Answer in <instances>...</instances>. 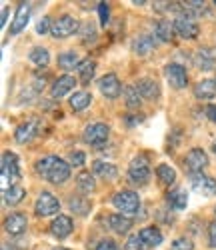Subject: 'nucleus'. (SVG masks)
Returning a JSON list of instances; mask_svg holds the SVG:
<instances>
[{"label":"nucleus","mask_w":216,"mask_h":250,"mask_svg":"<svg viewBox=\"0 0 216 250\" xmlns=\"http://www.w3.org/2000/svg\"><path fill=\"white\" fill-rule=\"evenodd\" d=\"M174 32L180 36V38H184V40H192V38H196L198 36V22L194 20L192 16H188V14H178L174 20Z\"/></svg>","instance_id":"obj_7"},{"label":"nucleus","mask_w":216,"mask_h":250,"mask_svg":"<svg viewBox=\"0 0 216 250\" xmlns=\"http://www.w3.org/2000/svg\"><path fill=\"white\" fill-rule=\"evenodd\" d=\"M2 250H12V246L10 244H2Z\"/></svg>","instance_id":"obj_47"},{"label":"nucleus","mask_w":216,"mask_h":250,"mask_svg":"<svg viewBox=\"0 0 216 250\" xmlns=\"http://www.w3.org/2000/svg\"><path fill=\"white\" fill-rule=\"evenodd\" d=\"M128 178L136 184H144L150 178V160L146 154H138L130 160V164H128Z\"/></svg>","instance_id":"obj_4"},{"label":"nucleus","mask_w":216,"mask_h":250,"mask_svg":"<svg viewBox=\"0 0 216 250\" xmlns=\"http://www.w3.org/2000/svg\"><path fill=\"white\" fill-rule=\"evenodd\" d=\"M52 22H54V20H50L48 16H44L42 20H38L36 32H38V34H48V32H52Z\"/></svg>","instance_id":"obj_39"},{"label":"nucleus","mask_w":216,"mask_h":250,"mask_svg":"<svg viewBox=\"0 0 216 250\" xmlns=\"http://www.w3.org/2000/svg\"><path fill=\"white\" fill-rule=\"evenodd\" d=\"M94 70H96V62L94 60H82L80 62V66H78V76H80V80L84 82V84H88V82L92 80V76H94Z\"/></svg>","instance_id":"obj_35"},{"label":"nucleus","mask_w":216,"mask_h":250,"mask_svg":"<svg viewBox=\"0 0 216 250\" xmlns=\"http://www.w3.org/2000/svg\"><path fill=\"white\" fill-rule=\"evenodd\" d=\"M208 242L212 248H216V220L208 224Z\"/></svg>","instance_id":"obj_43"},{"label":"nucleus","mask_w":216,"mask_h":250,"mask_svg":"<svg viewBox=\"0 0 216 250\" xmlns=\"http://www.w3.org/2000/svg\"><path fill=\"white\" fill-rule=\"evenodd\" d=\"M98 88H100L102 96H106L108 100H116L120 96L122 84H120V80H118V76L114 72H108L98 80Z\"/></svg>","instance_id":"obj_11"},{"label":"nucleus","mask_w":216,"mask_h":250,"mask_svg":"<svg viewBox=\"0 0 216 250\" xmlns=\"http://www.w3.org/2000/svg\"><path fill=\"white\" fill-rule=\"evenodd\" d=\"M112 204L116 210H120V214L124 216H132L138 212L140 208V196L134 190H118L112 196Z\"/></svg>","instance_id":"obj_2"},{"label":"nucleus","mask_w":216,"mask_h":250,"mask_svg":"<svg viewBox=\"0 0 216 250\" xmlns=\"http://www.w3.org/2000/svg\"><path fill=\"white\" fill-rule=\"evenodd\" d=\"M80 36H82V40H84L86 44H88V42H94V40H96V30H94V26H92L90 22L82 24V28H80Z\"/></svg>","instance_id":"obj_37"},{"label":"nucleus","mask_w":216,"mask_h":250,"mask_svg":"<svg viewBox=\"0 0 216 250\" xmlns=\"http://www.w3.org/2000/svg\"><path fill=\"white\" fill-rule=\"evenodd\" d=\"M108 134H110V128H108V124H104V122H92V124H88V126L84 128L82 138H84L86 144L100 148L102 144L108 140Z\"/></svg>","instance_id":"obj_5"},{"label":"nucleus","mask_w":216,"mask_h":250,"mask_svg":"<svg viewBox=\"0 0 216 250\" xmlns=\"http://www.w3.org/2000/svg\"><path fill=\"white\" fill-rule=\"evenodd\" d=\"M68 164H70V166H84V164H86V154L80 152V150L72 152L70 158H68Z\"/></svg>","instance_id":"obj_41"},{"label":"nucleus","mask_w":216,"mask_h":250,"mask_svg":"<svg viewBox=\"0 0 216 250\" xmlns=\"http://www.w3.org/2000/svg\"><path fill=\"white\" fill-rule=\"evenodd\" d=\"M164 78L168 80V84L176 90H180L188 84V74H186L184 66L178 64V62H170V64L164 66Z\"/></svg>","instance_id":"obj_9"},{"label":"nucleus","mask_w":216,"mask_h":250,"mask_svg":"<svg viewBox=\"0 0 216 250\" xmlns=\"http://www.w3.org/2000/svg\"><path fill=\"white\" fill-rule=\"evenodd\" d=\"M52 250H68V248H64V246H56V248H52Z\"/></svg>","instance_id":"obj_48"},{"label":"nucleus","mask_w":216,"mask_h":250,"mask_svg":"<svg viewBox=\"0 0 216 250\" xmlns=\"http://www.w3.org/2000/svg\"><path fill=\"white\" fill-rule=\"evenodd\" d=\"M28 58H30L32 64H36V66H40V68L48 66V62H50V54H48V50H46L44 46H34V48L28 52Z\"/></svg>","instance_id":"obj_31"},{"label":"nucleus","mask_w":216,"mask_h":250,"mask_svg":"<svg viewBox=\"0 0 216 250\" xmlns=\"http://www.w3.org/2000/svg\"><path fill=\"white\" fill-rule=\"evenodd\" d=\"M194 66H196L198 70H214L216 68V56L210 48H200L196 54H194Z\"/></svg>","instance_id":"obj_19"},{"label":"nucleus","mask_w":216,"mask_h":250,"mask_svg":"<svg viewBox=\"0 0 216 250\" xmlns=\"http://www.w3.org/2000/svg\"><path fill=\"white\" fill-rule=\"evenodd\" d=\"M204 112H206L208 120L216 124V104H208V106H206V110H204Z\"/></svg>","instance_id":"obj_44"},{"label":"nucleus","mask_w":216,"mask_h":250,"mask_svg":"<svg viewBox=\"0 0 216 250\" xmlns=\"http://www.w3.org/2000/svg\"><path fill=\"white\" fill-rule=\"evenodd\" d=\"M74 86H76L74 76H70V74H62V76H58V78L52 82L50 94H52V98H62V96H66Z\"/></svg>","instance_id":"obj_17"},{"label":"nucleus","mask_w":216,"mask_h":250,"mask_svg":"<svg viewBox=\"0 0 216 250\" xmlns=\"http://www.w3.org/2000/svg\"><path fill=\"white\" fill-rule=\"evenodd\" d=\"M154 34L158 36V40H162V42H170L172 36L176 34L174 32V22H172V20H166V18L158 20V22L154 24Z\"/></svg>","instance_id":"obj_25"},{"label":"nucleus","mask_w":216,"mask_h":250,"mask_svg":"<svg viewBox=\"0 0 216 250\" xmlns=\"http://www.w3.org/2000/svg\"><path fill=\"white\" fill-rule=\"evenodd\" d=\"M126 122L130 124V126H134V124H140V122H142V118H140V116H134V118H132V114H128V116H126Z\"/></svg>","instance_id":"obj_45"},{"label":"nucleus","mask_w":216,"mask_h":250,"mask_svg":"<svg viewBox=\"0 0 216 250\" xmlns=\"http://www.w3.org/2000/svg\"><path fill=\"white\" fill-rule=\"evenodd\" d=\"M124 98H126V108H130V110L140 108V104H142V96H140V92H138L136 84H128V86L124 88Z\"/></svg>","instance_id":"obj_33"},{"label":"nucleus","mask_w":216,"mask_h":250,"mask_svg":"<svg viewBox=\"0 0 216 250\" xmlns=\"http://www.w3.org/2000/svg\"><path fill=\"white\" fill-rule=\"evenodd\" d=\"M132 224H134V222H132L130 216H124V214H120V212L108 216V226H110L116 234H126V232L132 228Z\"/></svg>","instance_id":"obj_20"},{"label":"nucleus","mask_w":216,"mask_h":250,"mask_svg":"<svg viewBox=\"0 0 216 250\" xmlns=\"http://www.w3.org/2000/svg\"><path fill=\"white\" fill-rule=\"evenodd\" d=\"M194 96L200 100H212L216 96V80H200L194 86Z\"/></svg>","instance_id":"obj_22"},{"label":"nucleus","mask_w":216,"mask_h":250,"mask_svg":"<svg viewBox=\"0 0 216 250\" xmlns=\"http://www.w3.org/2000/svg\"><path fill=\"white\" fill-rule=\"evenodd\" d=\"M96 250H120V248H118V244L114 240L106 238V240H100V244L96 246Z\"/></svg>","instance_id":"obj_42"},{"label":"nucleus","mask_w":216,"mask_h":250,"mask_svg":"<svg viewBox=\"0 0 216 250\" xmlns=\"http://www.w3.org/2000/svg\"><path fill=\"white\" fill-rule=\"evenodd\" d=\"M166 202H168V206H170V208H174V210H184L186 204H188V194H186V190L176 188V190L168 192Z\"/></svg>","instance_id":"obj_28"},{"label":"nucleus","mask_w":216,"mask_h":250,"mask_svg":"<svg viewBox=\"0 0 216 250\" xmlns=\"http://www.w3.org/2000/svg\"><path fill=\"white\" fill-rule=\"evenodd\" d=\"M36 172L52 184H64L70 178V164L58 156H44L36 162Z\"/></svg>","instance_id":"obj_1"},{"label":"nucleus","mask_w":216,"mask_h":250,"mask_svg":"<svg viewBox=\"0 0 216 250\" xmlns=\"http://www.w3.org/2000/svg\"><path fill=\"white\" fill-rule=\"evenodd\" d=\"M208 164H210V162H208V156H206V152H204L202 148H192V150L186 154V158H184V166L188 168L190 174L202 172Z\"/></svg>","instance_id":"obj_12"},{"label":"nucleus","mask_w":216,"mask_h":250,"mask_svg":"<svg viewBox=\"0 0 216 250\" xmlns=\"http://www.w3.org/2000/svg\"><path fill=\"white\" fill-rule=\"evenodd\" d=\"M68 206H70V210L72 212H76L78 216H86L90 212V208H92V204H90V200L86 198V196H80V194H72L70 198H68Z\"/></svg>","instance_id":"obj_26"},{"label":"nucleus","mask_w":216,"mask_h":250,"mask_svg":"<svg viewBox=\"0 0 216 250\" xmlns=\"http://www.w3.org/2000/svg\"><path fill=\"white\" fill-rule=\"evenodd\" d=\"M38 130H40V122H38V120H28V122H22V124H20V126L16 128L14 138H16V142H20V144H26V142H30L34 136H38Z\"/></svg>","instance_id":"obj_16"},{"label":"nucleus","mask_w":216,"mask_h":250,"mask_svg":"<svg viewBox=\"0 0 216 250\" xmlns=\"http://www.w3.org/2000/svg\"><path fill=\"white\" fill-rule=\"evenodd\" d=\"M6 18H8V8H2V20H0V24H6Z\"/></svg>","instance_id":"obj_46"},{"label":"nucleus","mask_w":216,"mask_h":250,"mask_svg":"<svg viewBox=\"0 0 216 250\" xmlns=\"http://www.w3.org/2000/svg\"><path fill=\"white\" fill-rule=\"evenodd\" d=\"M212 150H214V154H216V142H214V146H212Z\"/></svg>","instance_id":"obj_49"},{"label":"nucleus","mask_w":216,"mask_h":250,"mask_svg":"<svg viewBox=\"0 0 216 250\" xmlns=\"http://www.w3.org/2000/svg\"><path fill=\"white\" fill-rule=\"evenodd\" d=\"M192 248H194V244L186 236H182V238H176L174 242H172L168 250H192Z\"/></svg>","instance_id":"obj_38"},{"label":"nucleus","mask_w":216,"mask_h":250,"mask_svg":"<svg viewBox=\"0 0 216 250\" xmlns=\"http://www.w3.org/2000/svg\"><path fill=\"white\" fill-rule=\"evenodd\" d=\"M34 212L38 216H52L56 212H60V202L52 192H40V196L34 202Z\"/></svg>","instance_id":"obj_8"},{"label":"nucleus","mask_w":216,"mask_h":250,"mask_svg":"<svg viewBox=\"0 0 216 250\" xmlns=\"http://www.w3.org/2000/svg\"><path fill=\"white\" fill-rule=\"evenodd\" d=\"M28 18H30V4L22 2L18 6L16 14H14V20L10 22V36H16L18 32H22L28 24Z\"/></svg>","instance_id":"obj_15"},{"label":"nucleus","mask_w":216,"mask_h":250,"mask_svg":"<svg viewBox=\"0 0 216 250\" xmlns=\"http://www.w3.org/2000/svg\"><path fill=\"white\" fill-rule=\"evenodd\" d=\"M80 58H78V54L74 52V50H66V52H62L60 56H58V66L62 68V70H78V66H80Z\"/></svg>","instance_id":"obj_29"},{"label":"nucleus","mask_w":216,"mask_h":250,"mask_svg":"<svg viewBox=\"0 0 216 250\" xmlns=\"http://www.w3.org/2000/svg\"><path fill=\"white\" fill-rule=\"evenodd\" d=\"M98 14H100V24L106 26L110 22V8H108L106 2H98Z\"/></svg>","instance_id":"obj_40"},{"label":"nucleus","mask_w":216,"mask_h":250,"mask_svg":"<svg viewBox=\"0 0 216 250\" xmlns=\"http://www.w3.org/2000/svg\"><path fill=\"white\" fill-rule=\"evenodd\" d=\"M154 46H156V38L148 36V34H142V36L134 38V42H132V52L138 54V56H146V54L152 52Z\"/></svg>","instance_id":"obj_21"},{"label":"nucleus","mask_w":216,"mask_h":250,"mask_svg":"<svg viewBox=\"0 0 216 250\" xmlns=\"http://www.w3.org/2000/svg\"><path fill=\"white\" fill-rule=\"evenodd\" d=\"M190 186L194 192H198L202 196H214L216 194V180L206 176L204 172L190 174Z\"/></svg>","instance_id":"obj_10"},{"label":"nucleus","mask_w":216,"mask_h":250,"mask_svg":"<svg viewBox=\"0 0 216 250\" xmlns=\"http://www.w3.org/2000/svg\"><path fill=\"white\" fill-rule=\"evenodd\" d=\"M214 214H216V208H214Z\"/></svg>","instance_id":"obj_50"},{"label":"nucleus","mask_w":216,"mask_h":250,"mask_svg":"<svg viewBox=\"0 0 216 250\" xmlns=\"http://www.w3.org/2000/svg\"><path fill=\"white\" fill-rule=\"evenodd\" d=\"M156 176L164 186H170L176 182V170L170 164H158L156 166Z\"/></svg>","instance_id":"obj_34"},{"label":"nucleus","mask_w":216,"mask_h":250,"mask_svg":"<svg viewBox=\"0 0 216 250\" xmlns=\"http://www.w3.org/2000/svg\"><path fill=\"white\" fill-rule=\"evenodd\" d=\"M90 102H92V94L90 92H86V90H78L70 96V108L74 112H80L84 108H88L90 106Z\"/></svg>","instance_id":"obj_27"},{"label":"nucleus","mask_w":216,"mask_h":250,"mask_svg":"<svg viewBox=\"0 0 216 250\" xmlns=\"http://www.w3.org/2000/svg\"><path fill=\"white\" fill-rule=\"evenodd\" d=\"M138 236L142 238V242H144L148 248H154V246L162 244V232L158 230L156 226H144L142 230L138 232Z\"/></svg>","instance_id":"obj_23"},{"label":"nucleus","mask_w":216,"mask_h":250,"mask_svg":"<svg viewBox=\"0 0 216 250\" xmlns=\"http://www.w3.org/2000/svg\"><path fill=\"white\" fill-rule=\"evenodd\" d=\"M124 250H148V246L142 242V238L138 234H132V236H128V240L124 244Z\"/></svg>","instance_id":"obj_36"},{"label":"nucleus","mask_w":216,"mask_h":250,"mask_svg":"<svg viewBox=\"0 0 216 250\" xmlns=\"http://www.w3.org/2000/svg\"><path fill=\"white\" fill-rule=\"evenodd\" d=\"M92 170L94 174H98L100 178H106V180H114L118 176V168L110 162H104V160H94L92 162Z\"/></svg>","instance_id":"obj_24"},{"label":"nucleus","mask_w":216,"mask_h":250,"mask_svg":"<svg viewBox=\"0 0 216 250\" xmlns=\"http://www.w3.org/2000/svg\"><path fill=\"white\" fill-rule=\"evenodd\" d=\"M28 226V218L26 214L22 212H12L6 220H4V230L10 234V236H20Z\"/></svg>","instance_id":"obj_13"},{"label":"nucleus","mask_w":216,"mask_h":250,"mask_svg":"<svg viewBox=\"0 0 216 250\" xmlns=\"http://www.w3.org/2000/svg\"><path fill=\"white\" fill-rule=\"evenodd\" d=\"M136 88H138V92H140V96L144 100H156L160 96V84L154 78H148V76L140 78L136 82Z\"/></svg>","instance_id":"obj_18"},{"label":"nucleus","mask_w":216,"mask_h":250,"mask_svg":"<svg viewBox=\"0 0 216 250\" xmlns=\"http://www.w3.org/2000/svg\"><path fill=\"white\" fill-rule=\"evenodd\" d=\"M78 30H80L78 20L70 14H64V16H60L58 20L52 22V32L50 34H52V38H68Z\"/></svg>","instance_id":"obj_6"},{"label":"nucleus","mask_w":216,"mask_h":250,"mask_svg":"<svg viewBox=\"0 0 216 250\" xmlns=\"http://www.w3.org/2000/svg\"><path fill=\"white\" fill-rule=\"evenodd\" d=\"M2 196H4V202L8 204V206H16V204H20L24 200V196H26V190L22 188V186H10L8 190H4L2 192Z\"/></svg>","instance_id":"obj_32"},{"label":"nucleus","mask_w":216,"mask_h":250,"mask_svg":"<svg viewBox=\"0 0 216 250\" xmlns=\"http://www.w3.org/2000/svg\"><path fill=\"white\" fill-rule=\"evenodd\" d=\"M16 180H20L18 156L14 152H4L2 154V186H4V190H8V184L16 186Z\"/></svg>","instance_id":"obj_3"},{"label":"nucleus","mask_w":216,"mask_h":250,"mask_svg":"<svg viewBox=\"0 0 216 250\" xmlns=\"http://www.w3.org/2000/svg\"><path fill=\"white\" fill-rule=\"evenodd\" d=\"M76 186L82 194H90L96 188V182H94V174H90L88 170H84L76 176Z\"/></svg>","instance_id":"obj_30"},{"label":"nucleus","mask_w":216,"mask_h":250,"mask_svg":"<svg viewBox=\"0 0 216 250\" xmlns=\"http://www.w3.org/2000/svg\"><path fill=\"white\" fill-rule=\"evenodd\" d=\"M72 228H74V224H72V218H70V216L58 214V216L52 220V224H50V232H52V236H56L58 240H62V238L70 236Z\"/></svg>","instance_id":"obj_14"}]
</instances>
